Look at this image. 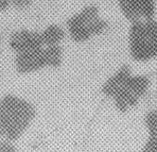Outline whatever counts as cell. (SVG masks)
<instances>
[{
	"label": "cell",
	"mask_w": 157,
	"mask_h": 152,
	"mask_svg": "<svg viewBox=\"0 0 157 152\" xmlns=\"http://www.w3.org/2000/svg\"><path fill=\"white\" fill-rule=\"evenodd\" d=\"M0 143H1V138H0Z\"/></svg>",
	"instance_id": "9a60e30c"
},
{
	"label": "cell",
	"mask_w": 157,
	"mask_h": 152,
	"mask_svg": "<svg viewBox=\"0 0 157 152\" xmlns=\"http://www.w3.org/2000/svg\"><path fill=\"white\" fill-rule=\"evenodd\" d=\"M122 15L128 21L154 18L157 0H117Z\"/></svg>",
	"instance_id": "8992f818"
},
{
	"label": "cell",
	"mask_w": 157,
	"mask_h": 152,
	"mask_svg": "<svg viewBox=\"0 0 157 152\" xmlns=\"http://www.w3.org/2000/svg\"><path fill=\"white\" fill-rule=\"evenodd\" d=\"M40 32L44 46H60L65 37V31L63 28L56 24L48 26Z\"/></svg>",
	"instance_id": "9c48e42d"
},
{
	"label": "cell",
	"mask_w": 157,
	"mask_h": 152,
	"mask_svg": "<svg viewBox=\"0 0 157 152\" xmlns=\"http://www.w3.org/2000/svg\"><path fill=\"white\" fill-rule=\"evenodd\" d=\"M151 80L145 75H131L115 92L112 98L117 111L124 113L129 108L136 107L139 99L148 93Z\"/></svg>",
	"instance_id": "5b68a950"
},
{
	"label": "cell",
	"mask_w": 157,
	"mask_h": 152,
	"mask_svg": "<svg viewBox=\"0 0 157 152\" xmlns=\"http://www.w3.org/2000/svg\"><path fill=\"white\" fill-rule=\"evenodd\" d=\"M141 152H157V139L149 137Z\"/></svg>",
	"instance_id": "8fae6325"
},
{
	"label": "cell",
	"mask_w": 157,
	"mask_h": 152,
	"mask_svg": "<svg viewBox=\"0 0 157 152\" xmlns=\"http://www.w3.org/2000/svg\"><path fill=\"white\" fill-rule=\"evenodd\" d=\"M128 49L134 61L145 62L157 59V20L151 18L131 22Z\"/></svg>",
	"instance_id": "7a4b0ae2"
},
{
	"label": "cell",
	"mask_w": 157,
	"mask_h": 152,
	"mask_svg": "<svg viewBox=\"0 0 157 152\" xmlns=\"http://www.w3.org/2000/svg\"><path fill=\"white\" fill-rule=\"evenodd\" d=\"M0 152H17V149L12 142L1 141V143H0Z\"/></svg>",
	"instance_id": "4fadbf2b"
},
{
	"label": "cell",
	"mask_w": 157,
	"mask_h": 152,
	"mask_svg": "<svg viewBox=\"0 0 157 152\" xmlns=\"http://www.w3.org/2000/svg\"><path fill=\"white\" fill-rule=\"evenodd\" d=\"M132 75V69L127 63L121 66L109 78L105 80L101 86V93L106 96L112 98L115 92L122 85V83L126 80V79Z\"/></svg>",
	"instance_id": "ba28073f"
},
{
	"label": "cell",
	"mask_w": 157,
	"mask_h": 152,
	"mask_svg": "<svg viewBox=\"0 0 157 152\" xmlns=\"http://www.w3.org/2000/svg\"><path fill=\"white\" fill-rule=\"evenodd\" d=\"M109 22L100 14L99 8L95 4L86 5L66 21L70 39L82 43L98 37L108 30Z\"/></svg>",
	"instance_id": "3957f363"
},
{
	"label": "cell",
	"mask_w": 157,
	"mask_h": 152,
	"mask_svg": "<svg viewBox=\"0 0 157 152\" xmlns=\"http://www.w3.org/2000/svg\"><path fill=\"white\" fill-rule=\"evenodd\" d=\"M10 8V0H0V13L6 12Z\"/></svg>",
	"instance_id": "5bb4252c"
},
{
	"label": "cell",
	"mask_w": 157,
	"mask_h": 152,
	"mask_svg": "<svg viewBox=\"0 0 157 152\" xmlns=\"http://www.w3.org/2000/svg\"><path fill=\"white\" fill-rule=\"evenodd\" d=\"M144 123L148 129L149 137L157 139V110L149 111L144 116Z\"/></svg>",
	"instance_id": "30bf717a"
},
{
	"label": "cell",
	"mask_w": 157,
	"mask_h": 152,
	"mask_svg": "<svg viewBox=\"0 0 157 152\" xmlns=\"http://www.w3.org/2000/svg\"><path fill=\"white\" fill-rule=\"evenodd\" d=\"M10 7L17 9H25L31 5L32 0H10Z\"/></svg>",
	"instance_id": "7c38bea8"
},
{
	"label": "cell",
	"mask_w": 157,
	"mask_h": 152,
	"mask_svg": "<svg viewBox=\"0 0 157 152\" xmlns=\"http://www.w3.org/2000/svg\"><path fill=\"white\" fill-rule=\"evenodd\" d=\"M9 46L15 54L26 53L44 47L40 31L30 29H19L12 33Z\"/></svg>",
	"instance_id": "52a82bcc"
},
{
	"label": "cell",
	"mask_w": 157,
	"mask_h": 152,
	"mask_svg": "<svg viewBox=\"0 0 157 152\" xmlns=\"http://www.w3.org/2000/svg\"><path fill=\"white\" fill-rule=\"evenodd\" d=\"M36 115L29 101L8 94L0 99V138L15 142L25 133Z\"/></svg>",
	"instance_id": "6da1fadb"
},
{
	"label": "cell",
	"mask_w": 157,
	"mask_h": 152,
	"mask_svg": "<svg viewBox=\"0 0 157 152\" xmlns=\"http://www.w3.org/2000/svg\"><path fill=\"white\" fill-rule=\"evenodd\" d=\"M63 60L62 46H44L26 53L16 54L14 67L17 73L27 75L44 68H59Z\"/></svg>",
	"instance_id": "277c9868"
}]
</instances>
